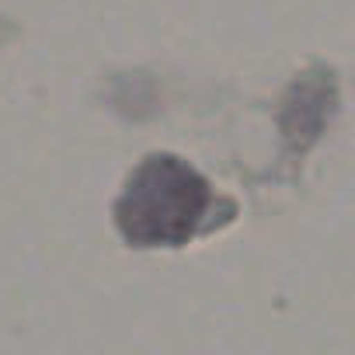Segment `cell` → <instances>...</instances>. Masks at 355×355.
Segmentation results:
<instances>
[{
  "mask_svg": "<svg viewBox=\"0 0 355 355\" xmlns=\"http://www.w3.org/2000/svg\"><path fill=\"white\" fill-rule=\"evenodd\" d=\"M213 206L216 196L199 171L178 157H150L129 178L119 202V227L136 248H178L206 227Z\"/></svg>",
  "mask_w": 355,
  "mask_h": 355,
  "instance_id": "obj_1",
  "label": "cell"
}]
</instances>
